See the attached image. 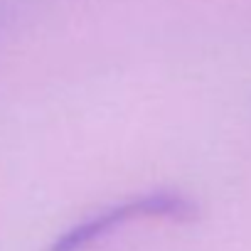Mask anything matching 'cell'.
Instances as JSON below:
<instances>
[{
    "mask_svg": "<svg viewBox=\"0 0 251 251\" xmlns=\"http://www.w3.org/2000/svg\"><path fill=\"white\" fill-rule=\"evenodd\" d=\"M195 217H197V204L190 197H185L182 192H173V190H155V192L133 197L128 202L113 204L94 217L81 219L79 224H74L64 234H59L47 246V251H84L131 219L190 222Z\"/></svg>",
    "mask_w": 251,
    "mask_h": 251,
    "instance_id": "obj_1",
    "label": "cell"
}]
</instances>
